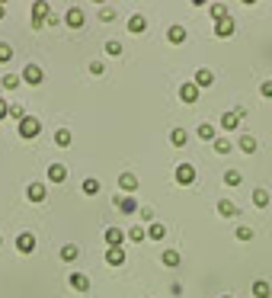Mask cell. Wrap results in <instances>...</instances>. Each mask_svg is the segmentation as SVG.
Wrapping results in <instances>:
<instances>
[{
    "mask_svg": "<svg viewBox=\"0 0 272 298\" xmlns=\"http://www.w3.org/2000/svg\"><path fill=\"white\" fill-rule=\"evenodd\" d=\"M71 285L77 288V292H86V288H90V276H83V273H71Z\"/></svg>",
    "mask_w": 272,
    "mask_h": 298,
    "instance_id": "ac0fdd59",
    "label": "cell"
},
{
    "mask_svg": "<svg viewBox=\"0 0 272 298\" xmlns=\"http://www.w3.org/2000/svg\"><path fill=\"white\" fill-rule=\"evenodd\" d=\"M0 20H4V4H0Z\"/></svg>",
    "mask_w": 272,
    "mask_h": 298,
    "instance_id": "ee69618b",
    "label": "cell"
},
{
    "mask_svg": "<svg viewBox=\"0 0 272 298\" xmlns=\"http://www.w3.org/2000/svg\"><path fill=\"white\" fill-rule=\"evenodd\" d=\"M199 138H205V141H215V125H208V122H205V125H199Z\"/></svg>",
    "mask_w": 272,
    "mask_h": 298,
    "instance_id": "f546056e",
    "label": "cell"
},
{
    "mask_svg": "<svg viewBox=\"0 0 272 298\" xmlns=\"http://www.w3.org/2000/svg\"><path fill=\"white\" fill-rule=\"evenodd\" d=\"M106 263H109V266H122V263H125V250H122V247H109L106 250Z\"/></svg>",
    "mask_w": 272,
    "mask_h": 298,
    "instance_id": "4fadbf2b",
    "label": "cell"
},
{
    "mask_svg": "<svg viewBox=\"0 0 272 298\" xmlns=\"http://www.w3.org/2000/svg\"><path fill=\"white\" fill-rule=\"evenodd\" d=\"M179 100H183V103H196V100H199V87H196V84H183V87H179Z\"/></svg>",
    "mask_w": 272,
    "mask_h": 298,
    "instance_id": "ba28073f",
    "label": "cell"
},
{
    "mask_svg": "<svg viewBox=\"0 0 272 298\" xmlns=\"http://www.w3.org/2000/svg\"><path fill=\"white\" fill-rule=\"evenodd\" d=\"M55 144H58V147H67V144H71V131H67V128H58V131H55Z\"/></svg>",
    "mask_w": 272,
    "mask_h": 298,
    "instance_id": "484cf974",
    "label": "cell"
},
{
    "mask_svg": "<svg viewBox=\"0 0 272 298\" xmlns=\"http://www.w3.org/2000/svg\"><path fill=\"white\" fill-rule=\"evenodd\" d=\"M218 215H221V218H234L237 215V205L231 202V199H221V202H218Z\"/></svg>",
    "mask_w": 272,
    "mask_h": 298,
    "instance_id": "e0dca14e",
    "label": "cell"
},
{
    "mask_svg": "<svg viewBox=\"0 0 272 298\" xmlns=\"http://www.w3.org/2000/svg\"><path fill=\"white\" fill-rule=\"evenodd\" d=\"M77 257H80V250H77L74 244H67V247H61V260H64V263H74Z\"/></svg>",
    "mask_w": 272,
    "mask_h": 298,
    "instance_id": "cb8c5ba5",
    "label": "cell"
},
{
    "mask_svg": "<svg viewBox=\"0 0 272 298\" xmlns=\"http://www.w3.org/2000/svg\"><path fill=\"white\" fill-rule=\"evenodd\" d=\"M237 147H240L243 154H256V138H253V135H240V141H237Z\"/></svg>",
    "mask_w": 272,
    "mask_h": 298,
    "instance_id": "9a60e30c",
    "label": "cell"
},
{
    "mask_svg": "<svg viewBox=\"0 0 272 298\" xmlns=\"http://www.w3.org/2000/svg\"><path fill=\"white\" fill-rule=\"evenodd\" d=\"M240 180H243L240 170H227V173H224V183H227V186H240Z\"/></svg>",
    "mask_w": 272,
    "mask_h": 298,
    "instance_id": "4316f807",
    "label": "cell"
},
{
    "mask_svg": "<svg viewBox=\"0 0 272 298\" xmlns=\"http://www.w3.org/2000/svg\"><path fill=\"white\" fill-rule=\"evenodd\" d=\"M215 84V74L208 71V67H199L196 71V87H212Z\"/></svg>",
    "mask_w": 272,
    "mask_h": 298,
    "instance_id": "5bb4252c",
    "label": "cell"
},
{
    "mask_svg": "<svg viewBox=\"0 0 272 298\" xmlns=\"http://www.w3.org/2000/svg\"><path fill=\"white\" fill-rule=\"evenodd\" d=\"M48 180L51 183H64L67 180V167H64V164H51V167H48Z\"/></svg>",
    "mask_w": 272,
    "mask_h": 298,
    "instance_id": "8fae6325",
    "label": "cell"
},
{
    "mask_svg": "<svg viewBox=\"0 0 272 298\" xmlns=\"http://www.w3.org/2000/svg\"><path fill=\"white\" fill-rule=\"evenodd\" d=\"M215 151L218 154H227V151H231V141H227V138H215Z\"/></svg>",
    "mask_w": 272,
    "mask_h": 298,
    "instance_id": "e575fe53",
    "label": "cell"
},
{
    "mask_svg": "<svg viewBox=\"0 0 272 298\" xmlns=\"http://www.w3.org/2000/svg\"><path fill=\"white\" fill-rule=\"evenodd\" d=\"M250 238H253V228H247V225L237 228V241H250Z\"/></svg>",
    "mask_w": 272,
    "mask_h": 298,
    "instance_id": "8d00e7d4",
    "label": "cell"
},
{
    "mask_svg": "<svg viewBox=\"0 0 272 298\" xmlns=\"http://www.w3.org/2000/svg\"><path fill=\"white\" fill-rule=\"evenodd\" d=\"M170 141L176 144V147H183V144L189 141V131H186V128H173V131H170Z\"/></svg>",
    "mask_w": 272,
    "mask_h": 298,
    "instance_id": "7402d4cb",
    "label": "cell"
},
{
    "mask_svg": "<svg viewBox=\"0 0 272 298\" xmlns=\"http://www.w3.org/2000/svg\"><path fill=\"white\" fill-rule=\"evenodd\" d=\"M116 205H119V212L122 215H131V212H138V202L131 196H116Z\"/></svg>",
    "mask_w": 272,
    "mask_h": 298,
    "instance_id": "52a82bcc",
    "label": "cell"
},
{
    "mask_svg": "<svg viewBox=\"0 0 272 298\" xmlns=\"http://www.w3.org/2000/svg\"><path fill=\"white\" fill-rule=\"evenodd\" d=\"M122 241H125V231H122V228H106V244L109 247H122Z\"/></svg>",
    "mask_w": 272,
    "mask_h": 298,
    "instance_id": "9c48e42d",
    "label": "cell"
},
{
    "mask_svg": "<svg viewBox=\"0 0 272 298\" xmlns=\"http://www.w3.org/2000/svg\"><path fill=\"white\" fill-rule=\"evenodd\" d=\"M45 20H48V4H32V29H42Z\"/></svg>",
    "mask_w": 272,
    "mask_h": 298,
    "instance_id": "277c9868",
    "label": "cell"
},
{
    "mask_svg": "<svg viewBox=\"0 0 272 298\" xmlns=\"http://www.w3.org/2000/svg\"><path fill=\"white\" fill-rule=\"evenodd\" d=\"M215 36H218V39L234 36V20H231V16H224V20H218V23H215Z\"/></svg>",
    "mask_w": 272,
    "mask_h": 298,
    "instance_id": "5b68a950",
    "label": "cell"
},
{
    "mask_svg": "<svg viewBox=\"0 0 272 298\" xmlns=\"http://www.w3.org/2000/svg\"><path fill=\"white\" fill-rule=\"evenodd\" d=\"M103 71H106V64H103V61H93V64H90V74H103Z\"/></svg>",
    "mask_w": 272,
    "mask_h": 298,
    "instance_id": "b9f144b4",
    "label": "cell"
},
{
    "mask_svg": "<svg viewBox=\"0 0 272 298\" xmlns=\"http://www.w3.org/2000/svg\"><path fill=\"white\" fill-rule=\"evenodd\" d=\"M106 51H109V55H122V42H116V39L106 42Z\"/></svg>",
    "mask_w": 272,
    "mask_h": 298,
    "instance_id": "f35d334b",
    "label": "cell"
},
{
    "mask_svg": "<svg viewBox=\"0 0 272 298\" xmlns=\"http://www.w3.org/2000/svg\"><path fill=\"white\" fill-rule=\"evenodd\" d=\"M253 295H256V298H269L272 295V288H269L266 279H256V282H253Z\"/></svg>",
    "mask_w": 272,
    "mask_h": 298,
    "instance_id": "44dd1931",
    "label": "cell"
},
{
    "mask_svg": "<svg viewBox=\"0 0 272 298\" xmlns=\"http://www.w3.org/2000/svg\"><path fill=\"white\" fill-rule=\"evenodd\" d=\"M147 29V20H144V16H131V20H128V32H144Z\"/></svg>",
    "mask_w": 272,
    "mask_h": 298,
    "instance_id": "603a6c76",
    "label": "cell"
},
{
    "mask_svg": "<svg viewBox=\"0 0 272 298\" xmlns=\"http://www.w3.org/2000/svg\"><path fill=\"white\" fill-rule=\"evenodd\" d=\"M42 131V119H36V116H26L23 122H20V135L23 138H36Z\"/></svg>",
    "mask_w": 272,
    "mask_h": 298,
    "instance_id": "6da1fadb",
    "label": "cell"
},
{
    "mask_svg": "<svg viewBox=\"0 0 272 298\" xmlns=\"http://www.w3.org/2000/svg\"><path fill=\"white\" fill-rule=\"evenodd\" d=\"M10 58H13V45L10 42H0V64H7Z\"/></svg>",
    "mask_w": 272,
    "mask_h": 298,
    "instance_id": "1f68e13d",
    "label": "cell"
},
{
    "mask_svg": "<svg viewBox=\"0 0 272 298\" xmlns=\"http://www.w3.org/2000/svg\"><path fill=\"white\" fill-rule=\"evenodd\" d=\"M23 81H26V84H32V87H39L42 81H45V74H42V67H39V64H26V67H23Z\"/></svg>",
    "mask_w": 272,
    "mask_h": 298,
    "instance_id": "7a4b0ae2",
    "label": "cell"
},
{
    "mask_svg": "<svg viewBox=\"0 0 272 298\" xmlns=\"http://www.w3.org/2000/svg\"><path fill=\"white\" fill-rule=\"evenodd\" d=\"M212 16H215V23H218V20H224V16H227V10H224L221 4H212Z\"/></svg>",
    "mask_w": 272,
    "mask_h": 298,
    "instance_id": "74e56055",
    "label": "cell"
},
{
    "mask_svg": "<svg viewBox=\"0 0 272 298\" xmlns=\"http://www.w3.org/2000/svg\"><path fill=\"white\" fill-rule=\"evenodd\" d=\"M166 39H170V45H183V42H186V29H183V26H170V29H166Z\"/></svg>",
    "mask_w": 272,
    "mask_h": 298,
    "instance_id": "7c38bea8",
    "label": "cell"
},
{
    "mask_svg": "<svg viewBox=\"0 0 272 298\" xmlns=\"http://www.w3.org/2000/svg\"><path fill=\"white\" fill-rule=\"evenodd\" d=\"M0 244H4V238H0Z\"/></svg>",
    "mask_w": 272,
    "mask_h": 298,
    "instance_id": "bcb514c9",
    "label": "cell"
},
{
    "mask_svg": "<svg viewBox=\"0 0 272 298\" xmlns=\"http://www.w3.org/2000/svg\"><path fill=\"white\" fill-rule=\"evenodd\" d=\"M160 260L166 263V266H179V253H176V250H163Z\"/></svg>",
    "mask_w": 272,
    "mask_h": 298,
    "instance_id": "83f0119b",
    "label": "cell"
},
{
    "mask_svg": "<svg viewBox=\"0 0 272 298\" xmlns=\"http://www.w3.org/2000/svg\"><path fill=\"white\" fill-rule=\"evenodd\" d=\"M10 119H16V122H23V119H26V109L20 106V103H13V106H10Z\"/></svg>",
    "mask_w": 272,
    "mask_h": 298,
    "instance_id": "836d02e7",
    "label": "cell"
},
{
    "mask_svg": "<svg viewBox=\"0 0 272 298\" xmlns=\"http://www.w3.org/2000/svg\"><path fill=\"white\" fill-rule=\"evenodd\" d=\"M221 298H231V295H221Z\"/></svg>",
    "mask_w": 272,
    "mask_h": 298,
    "instance_id": "f6af8a7d",
    "label": "cell"
},
{
    "mask_svg": "<svg viewBox=\"0 0 272 298\" xmlns=\"http://www.w3.org/2000/svg\"><path fill=\"white\" fill-rule=\"evenodd\" d=\"M237 122H240L237 112H224V116H221V125H224V128H237Z\"/></svg>",
    "mask_w": 272,
    "mask_h": 298,
    "instance_id": "d6a6232c",
    "label": "cell"
},
{
    "mask_svg": "<svg viewBox=\"0 0 272 298\" xmlns=\"http://www.w3.org/2000/svg\"><path fill=\"white\" fill-rule=\"evenodd\" d=\"M259 93L266 96V100H272V81H266V84H262V87H259Z\"/></svg>",
    "mask_w": 272,
    "mask_h": 298,
    "instance_id": "60d3db41",
    "label": "cell"
},
{
    "mask_svg": "<svg viewBox=\"0 0 272 298\" xmlns=\"http://www.w3.org/2000/svg\"><path fill=\"white\" fill-rule=\"evenodd\" d=\"M253 205L266 208V205H269V192H266V189H253Z\"/></svg>",
    "mask_w": 272,
    "mask_h": 298,
    "instance_id": "d4e9b609",
    "label": "cell"
},
{
    "mask_svg": "<svg viewBox=\"0 0 272 298\" xmlns=\"http://www.w3.org/2000/svg\"><path fill=\"white\" fill-rule=\"evenodd\" d=\"M112 16H116V13H112V7H103V10H100V20H103V23H109Z\"/></svg>",
    "mask_w": 272,
    "mask_h": 298,
    "instance_id": "ab89813d",
    "label": "cell"
},
{
    "mask_svg": "<svg viewBox=\"0 0 272 298\" xmlns=\"http://www.w3.org/2000/svg\"><path fill=\"white\" fill-rule=\"evenodd\" d=\"M128 238L141 244V241H144V228H141V225H135V228H131V231H128Z\"/></svg>",
    "mask_w": 272,
    "mask_h": 298,
    "instance_id": "d590c367",
    "label": "cell"
},
{
    "mask_svg": "<svg viewBox=\"0 0 272 298\" xmlns=\"http://www.w3.org/2000/svg\"><path fill=\"white\" fill-rule=\"evenodd\" d=\"M20 81H23V77H16V74H7L4 81H0V87H4V90H16V87H20Z\"/></svg>",
    "mask_w": 272,
    "mask_h": 298,
    "instance_id": "f1b7e54d",
    "label": "cell"
},
{
    "mask_svg": "<svg viewBox=\"0 0 272 298\" xmlns=\"http://www.w3.org/2000/svg\"><path fill=\"white\" fill-rule=\"evenodd\" d=\"M176 183H179V186L196 183V167H192V164H179V167H176Z\"/></svg>",
    "mask_w": 272,
    "mask_h": 298,
    "instance_id": "3957f363",
    "label": "cell"
},
{
    "mask_svg": "<svg viewBox=\"0 0 272 298\" xmlns=\"http://www.w3.org/2000/svg\"><path fill=\"white\" fill-rule=\"evenodd\" d=\"M16 250H20V253H32V250H36V238H32V234H20V238H16Z\"/></svg>",
    "mask_w": 272,
    "mask_h": 298,
    "instance_id": "30bf717a",
    "label": "cell"
},
{
    "mask_svg": "<svg viewBox=\"0 0 272 298\" xmlns=\"http://www.w3.org/2000/svg\"><path fill=\"white\" fill-rule=\"evenodd\" d=\"M7 116H10V106H7V103L0 100V119H7Z\"/></svg>",
    "mask_w": 272,
    "mask_h": 298,
    "instance_id": "7bdbcfd3",
    "label": "cell"
},
{
    "mask_svg": "<svg viewBox=\"0 0 272 298\" xmlns=\"http://www.w3.org/2000/svg\"><path fill=\"white\" fill-rule=\"evenodd\" d=\"M163 234H166V225L163 221H154L151 228H147V238H151V241H163Z\"/></svg>",
    "mask_w": 272,
    "mask_h": 298,
    "instance_id": "ffe728a7",
    "label": "cell"
},
{
    "mask_svg": "<svg viewBox=\"0 0 272 298\" xmlns=\"http://www.w3.org/2000/svg\"><path fill=\"white\" fill-rule=\"evenodd\" d=\"M83 192H86V196H96V192H100V180L86 177V180H83Z\"/></svg>",
    "mask_w": 272,
    "mask_h": 298,
    "instance_id": "4dcf8cb0",
    "label": "cell"
},
{
    "mask_svg": "<svg viewBox=\"0 0 272 298\" xmlns=\"http://www.w3.org/2000/svg\"><path fill=\"white\" fill-rule=\"evenodd\" d=\"M26 196H29V202H45V199H48V192H45V186H42V183H29Z\"/></svg>",
    "mask_w": 272,
    "mask_h": 298,
    "instance_id": "8992f818",
    "label": "cell"
},
{
    "mask_svg": "<svg viewBox=\"0 0 272 298\" xmlns=\"http://www.w3.org/2000/svg\"><path fill=\"white\" fill-rule=\"evenodd\" d=\"M64 20H67V26H74V29H80V26H83V10H77V7H71Z\"/></svg>",
    "mask_w": 272,
    "mask_h": 298,
    "instance_id": "2e32d148",
    "label": "cell"
},
{
    "mask_svg": "<svg viewBox=\"0 0 272 298\" xmlns=\"http://www.w3.org/2000/svg\"><path fill=\"white\" fill-rule=\"evenodd\" d=\"M119 186H122V189H125V192H131V189H138V177H135V173H122V177H119Z\"/></svg>",
    "mask_w": 272,
    "mask_h": 298,
    "instance_id": "d6986e66",
    "label": "cell"
}]
</instances>
